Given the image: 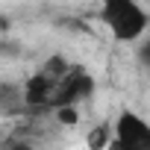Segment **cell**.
<instances>
[{
    "label": "cell",
    "instance_id": "6da1fadb",
    "mask_svg": "<svg viewBox=\"0 0 150 150\" xmlns=\"http://www.w3.org/2000/svg\"><path fill=\"white\" fill-rule=\"evenodd\" d=\"M100 21L118 44L141 41L150 30V15L141 9L138 0H103Z\"/></svg>",
    "mask_w": 150,
    "mask_h": 150
},
{
    "label": "cell",
    "instance_id": "7a4b0ae2",
    "mask_svg": "<svg viewBox=\"0 0 150 150\" xmlns=\"http://www.w3.org/2000/svg\"><path fill=\"white\" fill-rule=\"evenodd\" d=\"M112 132H115L112 138L121 150H150V121L132 109L118 112Z\"/></svg>",
    "mask_w": 150,
    "mask_h": 150
},
{
    "label": "cell",
    "instance_id": "3957f363",
    "mask_svg": "<svg viewBox=\"0 0 150 150\" xmlns=\"http://www.w3.org/2000/svg\"><path fill=\"white\" fill-rule=\"evenodd\" d=\"M94 94V80L88 77L86 71H80V68H74V74H68V77L56 86V91H53V100H50V106L47 109H62V106H77V103H83V100H88Z\"/></svg>",
    "mask_w": 150,
    "mask_h": 150
},
{
    "label": "cell",
    "instance_id": "277c9868",
    "mask_svg": "<svg viewBox=\"0 0 150 150\" xmlns=\"http://www.w3.org/2000/svg\"><path fill=\"white\" fill-rule=\"evenodd\" d=\"M56 80H50L47 74L35 71L33 77H27L24 88H21V103L27 109H47L50 100H53V91H56Z\"/></svg>",
    "mask_w": 150,
    "mask_h": 150
},
{
    "label": "cell",
    "instance_id": "5b68a950",
    "mask_svg": "<svg viewBox=\"0 0 150 150\" xmlns=\"http://www.w3.org/2000/svg\"><path fill=\"white\" fill-rule=\"evenodd\" d=\"M41 74H47L50 80H56V83H62L68 74H74V68H71V62L62 56V53H53V56H47V62L41 65Z\"/></svg>",
    "mask_w": 150,
    "mask_h": 150
},
{
    "label": "cell",
    "instance_id": "8992f818",
    "mask_svg": "<svg viewBox=\"0 0 150 150\" xmlns=\"http://www.w3.org/2000/svg\"><path fill=\"white\" fill-rule=\"evenodd\" d=\"M112 135H115V132H112L109 124H97V127L86 135V147H88V150H106V147L112 144Z\"/></svg>",
    "mask_w": 150,
    "mask_h": 150
},
{
    "label": "cell",
    "instance_id": "52a82bcc",
    "mask_svg": "<svg viewBox=\"0 0 150 150\" xmlns=\"http://www.w3.org/2000/svg\"><path fill=\"white\" fill-rule=\"evenodd\" d=\"M53 118H56V124H62V127H77V124H80V109H77V106H62V109L53 112Z\"/></svg>",
    "mask_w": 150,
    "mask_h": 150
},
{
    "label": "cell",
    "instance_id": "ba28073f",
    "mask_svg": "<svg viewBox=\"0 0 150 150\" xmlns=\"http://www.w3.org/2000/svg\"><path fill=\"white\" fill-rule=\"evenodd\" d=\"M135 59H138L141 68L150 71V35H144V38L138 41V47H135Z\"/></svg>",
    "mask_w": 150,
    "mask_h": 150
}]
</instances>
